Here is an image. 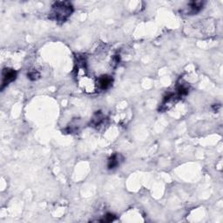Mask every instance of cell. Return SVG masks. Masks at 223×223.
I'll return each instance as SVG.
<instances>
[{"mask_svg":"<svg viewBox=\"0 0 223 223\" xmlns=\"http://www.w3.org/2000/svg\"><path fill=\"white\" fill-rule=\"evenodd\" d=\"M72 11V5L69 2H57L52 6L51 19L62 23L70 17Z\"/></svg>","mask_w":223,"mask_h":223,"instance_id":"cell-1","label":"cell"},{"mask_svg":"<svg viewBox=\"0 0 223 223\" xmlns=\"http://www.w3.org/2000/svg\"><path fill=\"white\" fill-rule=\"evenodd\" d=\"M3 78H2V87L1 89L3 90L5 86L9 85V83L12 82L13 80H15L17 78V72L12 69H4L3 73H2Z\"/></svg>","mask_w":223,"mask_h":223,"instance_id":"cell-2","label":"cell"},{"mask_svg":"<svg viewBox=\"0 0 223 223\" xmlns=\"http://www.w3.org/2000/svg\"><path fill=\"white\" fill-rule=\"evenodd\" d=\"M112 82H113V78H111V76L103 75L101 77H99L98 79V87L101 90H106L107 88H109L110 86L112 85Z\"/></svg>","mask_w":223,"mask_h":223,"instance_id":"cell-3","label":"cell"},{"mask_svg":"<svg viewBox=\"0 0 223 223\" xmlns=\"http://www.w3.org/2000/svg\"><path fill=\"white\" fill-rule=\"evenodd\" d=\"M190 12L193 14H195L198 12H200V9L202 8V3L201 2H193L189 5Z\"/></svg>","mask_w":223,"mask_h":223,"instance_id":"cell-4","label":"cell"},{"mask_svg":"<svg viewBox=\"0 0 223 223\" xmlns=\"http://www.w3.org/2000/svg\"><path fill=\"white\" fill-rule=\"evenodd\" d=\"M119 165V161H118L117 154H114L110 158L109 161H108V168L113 169L114 167H116Z\"/></svg>","mask_w":223,"mask_h":223,"instance_id":"cell-5","label":"cell"},{"mask_svg":"<svg viewBox=\"0 0 223 223\" xmlns=\"http://www.w3.org/2000/svg\"><path fill=\"white\" fill-rule=\"evenodd\" d=\"M27 76L28 78L31 79V80H36V79H38V78H39V77H40V75H39L38 72H31L30 73H28Z\"/></svg>","mask_w":223,"mask_h":223,"instance_id":"cell-6","label":"cell"},{"mask_svg":"<svg viewBox=\"0 0 223 223\" xmlns=\"http://www.w3.org/2000/svg\"><path fill=\"white\" fill-rule=\"evenodd\" d=\"M114 219H115V215H112V214H107L101 221H103V222H110V221H113Z\"/></svg>","mask_w":223,"mask_h":223,"instance_id":"cell-7","label":"cell"}]
</instances>
